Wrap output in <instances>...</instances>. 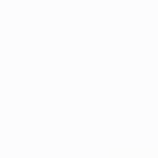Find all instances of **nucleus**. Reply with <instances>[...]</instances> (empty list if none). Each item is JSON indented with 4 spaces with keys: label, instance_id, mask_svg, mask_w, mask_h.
Returning a JSON list of instances; mask_svg holds the SVG:
<instances>
[]
</instances>
